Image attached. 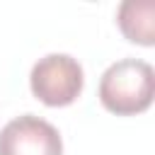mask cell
<instances>
[{"mask_svg":"<svg viewBox=\"0 0 155 155\" xmlns=\"http://www.w3.org/2000/svg\"><path fill=\"white\" fill-rule=\"evenodd\" d=\"M155 94L153 65L140 58L111 63L99 80V99L116 116H133L150 107Z\"/></svg>","mask_w":155,"mask_h":155,"instance_id":"obj_1","label":"cell"},{"mask_svg":"<svg viewBox=\"0 0 155 155\" xmlns=\"http://www.w3.org/2000/svg\"><path fill=\"white\" fill-rule=\"evenodd\" d=\"M29 85L36 99L48 107H68L73 104L85 85L82 65L68 53H48L39 58L31 68Z\"/></svg>","mask_w":155,"mask_h":155,"instance_id":"obj_2","label":"cell"},{"mask_svg":"<svg viewBox=\"0 0 155 155\" xmlns=\"http://www.w3.org/2000/svg\"><path fill=\"white\" fill-rule=\"evenodd\" d=\"M0 155H63V140L46 119L22 114L2 126Z\"/></svg>","mask_w":155,"mask_h":155,"instance_id":"obj_3","label":"cell"},{"mask_svg":"<svg viewBox=\"0 0 155 155\" xmlns=\"http://www.w3.org/2000/svg\"><path fill=\"white\" fill-rule=\"evenodd\" d=\"M155 2L153 0H126L119 5L116 22L124 31V36L133 44L153 46L155 44Z\"/></svg>","mask_w":155,"mask_h":155,"instance_id":"obj_4","label":"cell"}]
</instances>
